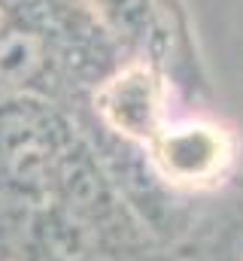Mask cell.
<instances>
[{
  "mask_svg": "<svg viewBox=\"0 0 243 261\" xmlns=\"http://www.w3.org/2000/svg\"><path fill=\"white\" fill-rule=\"evenodd\" d=\"M40 64V46L34 37L12 34L0 43V82L3 85H18L25 82Z\"/></svg>",
  "mask_w": 243,
  "mask_h": 261,
  "instance_id": "6da1fadb",
  "label": "cell"
}]
</instances>
